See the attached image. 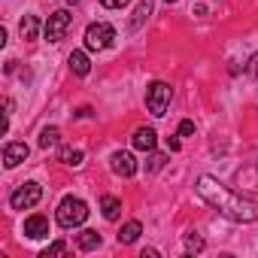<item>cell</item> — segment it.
<instances>
[{
    "label": "cell",
    "instance_id": "obj_1",
    "mask_svg": "<svg viewBox=\"0 0 258 258\" xmlns=\"http://www.w3.org/2000/svg\"><path fill=\"white\" fill-rule=\"evenodd\" d=\"M198 195L213 207V210H219L225 219H231V222H255L258 219V204L252 201V198H243L240 191H231V188H225L216 176H201L198 179Z\"/></svg>",
    "mask_w": 258,
    "mask_h": 258
},
{
    "label": "cell",
    "instance_id": "obj_2",
    "mask_svg": "<svg viewBox=\"0 0 258 258\" xmlns=\"http://www.w3.org/2000/svg\"><path fill=\"white\" fill-rule=\"evenodd\" d=\"M88 219V204L82 201V198H64L61 204H58V210H55V222L61 225V228H79L82 222Z\"/></svg>",
    "mask_w": 258,
    "mask_h": 258
},
{
    "label": "cell",
    "instance_id": "obj_3",
    "mask_svg": "<svg viewBox=\"0 0 258 258\" xmlns=\"http://www.w3.org/2000/svg\"><path fill=\"white\" fill-rule=\"evenodd\" d=\"M170 97H173V88H170L167 82L155 79V82L146 88V109H149L155 118H161V115L167 112V106H170Z\"/></svg>",
    "mask_w": 258,
    "mask_h": 258
},
{
    "label": "cell",
    "instance_id": "obj_4",
    "mask_svg": "<svg viewBox=\"0 0 258 258\" xmlns=\"http://www.w3.org/2000/svg\"><path fill=\"white\" fill-rule=\"evenodd\" d=\"M112 40H115V28L106 22H94L85 28V49L88 52H103L112 46Z\"/></svg>",
    "mask_w": 258,
    "mask_h": 258
},
{
    "label": "cell",
    "instance_id": "obj_5",
    "mask_svg": "<svg viewBox=\"0 0 258 258\" xmlns=\"http://www.w3.org/2000/svg\"><path fill=\"white\" fill-rule=\"evenodd\" d=\"M40 198H43V185L31 179V182H22V185L10 195V207H13V210H31V207L40 204Z\"/></svg>",
    "mask_w": 258,
    "mask_h": 258
},
{
    "label": "cell",
    "instance_id": "obj_6",
    "mask_svg": "<svg viewBox=\"0 0 258 258\" xmlns=\"http://www.w3.org/2000/svg\"><path fill=\"white\" fill-rule=\"evenodd\" d=\"M70 25H73V16H70L67 10H55V13L46 19V25H43V34H46V40H49V43H61V40L67 37Z\"/></svg>",
    "mask_w": 258,
    "mask_h": 258
},
{
    "label": "cell",
    "instance_id": "obj_7",
    "mask_svg": "<svg viewBox=\"0 0 258 258\" xmlns=\"http://www.w3.org/2000/svg\"><path fill=\"white\" fill-rule=\"evenodd\" d=\"M137 158L131 155V152H112L109 155V170L115 173V176H124V179H131L134 173H137Z\"/></svg>",
    "mask_w": 258,
    "mask_h": 258
},
{
    "label": "cell",
    "instance_id": "obj_8",
    "mask_svg": "<svg viewBox=\"0 0 258 258\" xmlns=\"http://www.w3.org/2000/svg\"><path fill=\"white\" fill-rule=\"evenodd\" d=\"M28 155H31V149H28V143H7L4 146V164L13 170V167H19L22 161H28Z\"/></svg>",
    "mask_w": 258,
    "mask_h": 258
},
{
    "label": "cell",
    "instance_id": "obj_9",
    "mask_svg": "<svg viewBox=\"0 0 258 258\" xmlns=\"http://www.w3.org/2000/svg\"><path fill=\"white\" fill-rule=\"evenodd\" d=\"M131 143H134V149H140V152H152L155 149V143H158V134H155V127H137L134 131V137H131Z\"/></svg>",
    "mask_w": 258,
    "mask_h": 258
},
{
    "label": "cell",
    "instance_id": "obj_10",
    "mask_svg": "<svg viewBox=\"0 0 258 258\" xmlns=\"http://www.w3.org/2000/svg\"><path fill=\"white\" fill-rule=\"evenodd\" d=\"M25 237H31V240H43V237H49V219L46 216H28L25 219Z\"/></svg>",
    "mask_w": 258,
    "mask_h": 258
},
{
    "label": "cell",
    "instance_id": "obj_11",
    "mask_svg": "<svg viewBox=\"0 0 258 258\" xmlns=\"http://www.w3.org/2000/svg\"><path fill=\"white\" fill-rule=\"evenodd\" d=\"M100 213H103L106 222H115V219L121 216V201H118L115 195H103V198H100Z\"/></svg>",
    "mask_w": 258,
    "mask_h": 258
},
{
    "label": "cell",
    "instance_id": "obj_12",
    "mask_svg": "<svg viewBox=\"0 0 258 258\" xmlns=\"http://www.w3.org/2000/svg\"><path fill=\"white\" fill-rule=\"evenodd\" d=\"M67 64H70V70L76 73V76H88L91 73V61H88V55L85 52H70V58H67Z\"/></svg>",
    "mask_w": 258,
    "mask_h": 258
},
{
    "label": "cell",
    "instance_id": "obj_13",
    "mask_svg": "<svg viewBox=\"0 0 258 258\" xmlns=\"http://www.w3.org/2000/svg\"><path fill=\"white\" fill-rule=\"evenodd\" d=\"M143 234V225L137 222V219H131L127 225H121V231H118V243H124V246H131V243H137V237Z\"/></svg>",
    "mask_w": 258,
    "mask_h": 258
},
{
    "label": "cell",
    "instance_id": "obj_14",
    "mask_svg": "<svg viewBox=\"0 0 258 258\" xmlns=\"http://www.w3.org/2000/svg\"><path fill=\"white\" fill-rule=\"evenodd\" d=\"M97 246H100V234H97V231L85 228V231H79V234H76V249L91 252V249H97Z\"/></svg>",
    "mask_w": 258,
    "mask_h": 258
},
{
    "label": "cell",
    "instance_id": "obj_15",
    "mask_svg": "<svg viewBox=\"0 0 258 258\" xmlns=\"http://www.w3.org/2000/svg\"><path fill=\"white\" fill-rule=\"evenodd\" d=\"M19 31H22V40H37V34H40V22H37V16H25L22 25H19Z\"/></svg>",
    "mask_w": 258,
    "mask_h": 258
},
{
    "label": "cell",
    "instance_id": "obj_16",
    "mask_svg": "<svg viewBox=\"0 0 258 258\" xmlns=\"http://www.w3.org/2000/svg\"><path fill=\"white\" fill-rule=\"evenodd\" d=\"M149 16H152V0H140V7L134 10V19H131V28L137 31V28H140Z\"/></svg>",
    "mask_w": 258,
    "mask_h": 258
},
{
    "label": "cell",
    "instance_id": "obj_17",
    "mask_svg": "<svg viewBox=\"0 0 258 258\" xmlns=\"http://www.w3.org/2000/svg\"><path fill=\"white\" fill-rule=\"evenodd\" d=\"M82 161H85V152H82V149H61V164H67V167H82Z\"/></svg>",
    "mask_w": 258,
    "mask_h": 258
},
{
    "label": "cell",
    "instance_id": "obj_18",
    "mask_svg": "<svg viewBox=\"0 0 258 258\" xmlns=\"http://www.w3.org/2000/svg\"><path fill=\"white\" fill-rule=\"evenodd\" d=\"M58 143H61V131H58V127H43V131H40V146L43 149H52Z\"/></svg>",
    "mask_w": 258,
    "mask_h": 258
},
{
    "label": "cell",
    "instance_id": "obj_19",
    "mask_svg": "<svg viewBox=\"0 0 258 258\" xmlns=\"http://www.w3.org/2000/svg\"><path fill=\"white\" fill-rule=\"evenodd\" d=\"M185 252H188V255H198V252H204V237H201L198 231H191V234L185 237Z\"/></svg>",
    "mask_w": 258,
    "mask_h": 258
},
{
    "label": "cell",
    "instance_id": "obj_20",
    "mask_svg": "<svg viewBox=\"0 0 258 258\" xmlns=\"http://www.w3.org/2000/svg\"><path fill=\"white\" fill-rule=\"evenodd\" d=\"M61 252H67V243H64V240H58V243H52L49 249H43V252H40V258H49V255H61Z\"/></svg>",
    "mask_w": 258,
    "mask_h": 258
},
{
    "label": "cell",
    "instance_id": "obj_21",
    "mask_svg": "<svg viewBox=\"0 0 258 258\" xmlns=\"http://www.w3.org/2000/svg\"><path fill=\"white\" fill-rule=\"evenodd\" d=\"M164 161H167L164 155H152V158H149V164H146V170H161V167H164Z\"/></svg>",
    "mask_w": 258,
    "mask_h": 258
},
{
    "label": "cell",
    "instance_id": "obj_22",
    "mask_svg": "<svg viewBox=\"0 0 258 258\" xmlns=\"http://www.w3.org/2000/svg\"><path fill=\"white\" fill-rule=\"evenodd\" d=\"M100 4H103L106 10H124L127 4H131V0H100Z\"/></svg>",
    "mask_w": 258,
    "mask_h": 258
},
{
    "label": "cell",
    "instance_id": "obj_23",
    "mask_svg": "<svg viewBox=\"0 0 258 258\" xmlns=\"http://www.w3.org/2000/svg\"><path fill=\"white\" fill-rule=\"evenodd\" d=\"M191 134H195V121H188V118L179 121V137H191Z\"/></svg>",
    "mask_w": 258,
    "mask_h": 258
},
{
    "label": "cell",
    "instance_id": "obj_24",
    "mask_svg": "<svg viewBox=\"0 0 258 258\" xmlns=\"http://www.w3.org/2000/svg\"><path fill=\"white\" fill-rule=\"evenodd\" d=\"M246 70H249V76H252V79H258V52H255V55L249 58V64H246Z\"/></svg>",
    "mask_w": 258,
    "mask_h": 258
},
{
    "label": "cell",
    "instance_id": "obj_25",
    "mask_svg": "<svg viewBox=\"0 0 258 258\" xmlns=\"http://www.w3.org/2000/svg\"><path fill=\"white\" fill-rule=\"evenodd\" d=\"M179 146H182L179 137H167V149H170V152H179Z\"/></svg>",
    "mask_w": 258,
    "mask_h": 258
},
{
    "label": "cell",
    "instance_id": "obj_26",
    "mask_svg": "<svg viewBox=\"0 0 258 258\" xmlns=\"http://www.w3.org/2000/svg\"><path fill=\"white\" fill-rule=\"evenodd\" d=\"M67 4H79V0H67Z\"/></svg>",
    "mask_w": 258,
    "mask_h": 258
},
{
    "label": "cell",
    "instance_id": "obj_27",
    "mask_svg": "<svg viewBox=\"0 0 258 258\" xmlns=\"http://www.w3.org/2000/svg\"><path fill=\"white\" fill-rule=\"evenodd\" d=\"M167 4H176V0H167Z\"/></svg>",
    "mask_w": 258,
    "mask_h": 258
}]
</instances>
